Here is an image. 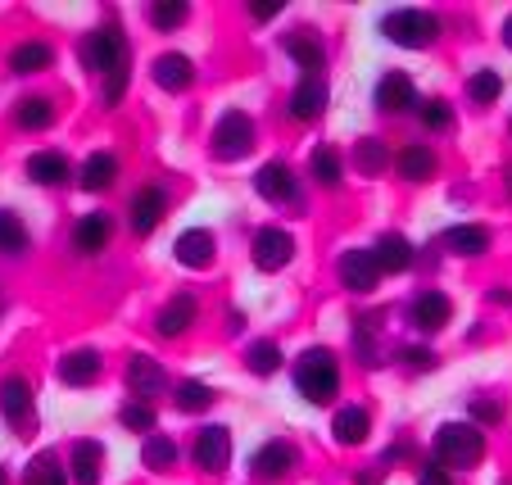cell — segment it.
Returning <instances> with one entry per match:
<instances>
[{
  "label": "cell",
  "instance_id": "obj_1",
  "mask_svg": "<svg viewBox=\"0 0 512 485\" xmlns=\"http://www.w3.org/2000/svg\"><path fill=\"white\" fill-rule=\"evenodd\" d=\"M82 64L100 78V100H105V109L123 105L127 82H132V41L118 28V19H105L100 28L87 32V41H82Z\"/></svg>",
  "mask_w": 512,
  "mask_h": 485
},
{
  "label": "cell",
  "instance_id": "obj_2",
  "mask_svg": "<svg viewBox=\"0 0 512 485\" xmlns=\"http://www.w3.org/2000/svg\"><path fill=\"white\" fill-rule=\"evenodd\" d=\"M290 381L300 390L304 404L313 408H331L345 390V368H340V354L331 345H309L290 359Z\"/></svg>",
  "mask_w": 512,
  "mask_h": 485
},
{
  "label": "cell",
  "instance_id": "obj_3",
  "mask_svg": "<svg viewBox=\"0 0 512 485\" xmlns=\"http://www.w3.org/2000/svg\"><path fill=\"white\" fill-rule=\"evenodd\" d=\"M485 454H490V436L467 418H449L431 431V458L449 472H472L485 463Z\"/></svg>",
  "mask_w": 512,
  "mask_h": 485
},
{
  "label": "cell",
  "instance_id": "obj_4",
  "mask_svg": "<svg viewBox=\"0 0 512 485\" xmlns=\"http://www.w3.org/2000/svg\"><path fill=\"white\" fill-rule=\"evenodd\" d=\"M445 23L440 14L422 10V5H399V10H386L381 14V37L390 46H404V50H431L440 41Z\"/></svg>",
  "mask_w": 512,
  "mask_h": 485
},
{
  "label": "cell",
  "instance_id": "obj_5",
  "mask_svg": "<svg viewBox=\"0 0 512 485\" xmlns=\"http://www.w3.org/2000/svg\"><path fill=\"white\" fill-rule=\"evenodd\" d=\"M259 146V123H254L245 109H223L209 127V155L218 164H241V159L254 155Z\"/></svg>",
  "mask_w": 512,
  "mask_h": 485
},
{
  "label": "cell",
  "instance_id": "obj_6",
  "mask_svg": "<svg viewBox=\"0 0 512 485\" xmlns=\"http://www.w3.org/2000/svg\"><path fill=\"white\" fill-rule=\"evenodd\" d=\"M236 458V436L227 422H204L191 436V467L200 476H227Z\"/></svg>",
  "mask_w": 512,
  "mask_h": 485
},
{
  "label": "cell",
  "instance_id": "obj_7",
  "mask_svg": "<svg viewBox=\"0 0 512 485\" xmlns=\"http://www.w3.org/2000/svg\"><path fill=\"white\" fill-rule=\"evenodd\" d=\"M250 481L254 485H281L295 476V467H300V445L286 436H268L259 449L250 454Z\"/></svg>",
  "mask_w": 512,
  "mask_h": 485
},
{
  "label": "cell",
  "instance_id": "obj_8",
  "mask_svg": "<svg viewBox=\"0 0 512 485\" xmlns=\"http://www.w3.org/2000/svg\"><path fill=\"white\" fill-rule=\"evenodd\" d=\"M254 195L268 200L272 209H304V182L286 159H268V164L254 173Z\"/></svg>",
  "mask_w": 512,
  "mask_h": 485
},
{
  "label": "cell",
  "instance_id": "obj_9",
  "mask_svg": "<svg viewBox=\"0 0 512 485\" xmlns=\"http://www.w3.org/2000/svg\"><path fill=\"white\" fill-rule=\"evenodd\" d=\"M336 277H340V286H345L349 295H363V300H368V295H377L381 282H386V272H381L372 245H349V250H340Z\"/></svg>",
  "mask_w": 512,
  "mask_h": 485
},
{
  "label": "cell",
  "instance_id": "obj_10",
  "mask_svg": "<svg viewBox=\"0 0 512 485\" xmlns=\"http://www.w3.org/2000/svg\"><path fill=\"white\" fill-rule=\"evenodd\" d=\"M64 467H68V485H105L109 472V449L96 436H78L64 445Z\"/></svg>",
  "mask_w": 512,
  "mask_h": 485
},
{
  "label": "cell",
  "instance_id": "obj_11",
  "mask_svg": "<svg viewBox=\"0 0 512 485\" xmlns=\"http://www.w3.org/2000/svg\"><path fill=\"white\" fill-rule=\"evenodd\" d=\"M118 236V223L109 209H87L82 218H73V227H68V250L78 254V259H96V254H105L109 245H114Z\"/></svg>",
  "mask_w": 512,
  "mask_h": 485
},
{
  "label": "cell",
  "instance_id": "obj_12",
  "mask_svg": "<svg viewBox=\"0 0 512 485\" xmlns=\"http://www.w3.org/2000/svg\"><path fill=\"white\" fill-rule=\"evenodd\" d=\"M295 254H300V241H295V232H286V227L268 223V227H254L250 236V263L259 272H281L295 263Z\"/></svg>",
  "mask_w": 512,
  "mask_h": 485
},
{
  "label": "cell",
  "instance_id": "obj_13",
  "mask_svg": "<svg viewBox=\"0 0 512 485\" xmlns=\"http://www.w3.org/2000/svg\"><path fill=\"white\" fill-rule=\"evenodd\" d=\"M37 418V386L23 372H5L0 377V422L14 431H28Z\"/></svg>",
  "mask_w": 512,
  "mask_h": 485
},
{
  "label": "cell",
  "instance_id": "obj_14",
  "mask_svg": "<svg viewBox=\"0 0 512 485\" xmlns=\"http://www.w3.org/2000/svg\"><path fill=\"white\" fill-rule=\"evenodd\" d=\"M449 322H454V300H449L440 286L413 291V300H408V327H413L417 336H440Z\"/></svg>",
  "mask_w": 512,
  "mask_h": 485
},
{
  "label": "cell",
  "instance_id": "obj_15",
  "mask_svg": "<svg viewBox=\"0 0 512 485\" xmlns=\"http://www.w3.org/2000/svg\"><path fill=\"white\" fill-rule=\"evenodd\" d=\"M168 209H173V195H168L164 182H145L141 191L132 195V204H127V227H132V236H150L164 227Z\"/></svg>",
  "mask_w": 512,
  "mask_h": 485
},
{
  "label": "cell",
  "instance_id": "obj_16",
  "mask_svg": "<svg viewBox=\"0 0 512 485\" xmlns=\"http://www.w3.org/2000/svg\"><path fill=\"white\" fill-rule=\"evenodd\" d=\"M281 50H286V59L295 68H300L304 78H322L327 73V37H322L318 28H290L286 37H281Z\"/></svg>",
  "mask_w": 512,
  "mask_h": 485
},
{
  "label": "cell",
  "instance_id": "obj_17",
  "mask_svg": "<svg viewBox=\"0 0 512 485\" xmlns=\"http://www.w3.org/2000/svg\"><path fill=\"white\" fill-rule=\"evenodd\" d=\"M372 105H377V114H386V118L413 114V109L422 105L413 73H404V68H386V73L377 78V91H372Z\"/></svg>",
  "mask_w": 512,
  "mask_h": 485
},
{
  "label": "cell",
  "instance_id": "obj_18",
  "mask_svg": "<svg viewBox=\"0 0 512 485\" xmlns=\"http://www.w3.org/2000/svg\"><path fill=\"white\" fill-rule=\"evenodd\" d=\"M55 377H59V386H68V390H91L100 377H105V354L91 350V345L64 350L55 359Z\"/></svg>",
  "mask_w": 512,
  "mask_h": 485
},
{
  "label": "cell",
  "instance_id": "obj_19",
  "mask_svg": "<svg viewBox=\"0 0 512 485\" xmlns=\"http://www.w3.org/2000/svg\"><path fill=\"white\" fill-rule=\"evenodd\" d=\"M123 381H127V395L132 399H150L155 404L164 390H173V381H168L164 363L155 359V354H127V368H123Z\"/></svg>",
  "mask_w": 512,
  "mask_h": 485
},
{
  "label": "cell",
  "instance_id": "obj_20",
  "mask_svg": "<svg viewBox=\"0 0 512 485\" xmlns=\"http://www.w3.org/2000/svg\"><path fill=\"white\" fill-rule=\"evenodd\" d=\"M390 168H395V177L408 186L435 182V177H440V150L426 146V141H404V146L395 150V159H390Z\"/></svg>",
  "mask_w": 512,
  "mask_h": 485
},
{
  "label": "cell",
  "instance_id": "obj_21",
  "mask_svg": "<svg viewBox=\"0 0 512 485\" xmlns=\"http://www.w3.org/2000/svg\"><path fill=\"white\" fill-rule=\"evenodd\" d=\"M195 322H200V295L177 291L173 300L155 313V336L159 340H182L186 331H195Z\"/></svg>",
  "mask_w": 512,
  "mask_h": 485
},
{
  "label": "cell",
  "instance_id": "obj_22",
  "mask_svg": "<svg viewBox=\"0 0 512 485\" xmlns=\"http://www.w3.org/2000/svg\"><path fill=\"white\" fill-rule=\"evenodd\" d=\"M23 177L37 186H46V191H59V186H73V159L64 155V150L46 146V150H32L28 159H23Z\"/></svg>",
  "mask_w": 512,
  "mask_h": 485
},
{
  "label": "cell",
  "instance_id": "obj_23",
  "mask_svg": "<svg viewBox=\"0 0 512 485\" xmlns=\"http://www.w3.org/2000/svg\"><path fill=\"white\" fill-rule=\"evenodd\" d=\"M150 82H155L164 96H182L195 87V59L182 50H164V55L150 59Z\"/></svg>",
  "mask_w": 512,
  "mask_h": 485
},
{
  "label": "cell",
  "instance_id": "obj_24",
  "mask_svg": "<svg viewBox=\"0 0 512 485\" xmlns=\"http://www.w3.org/2000/svg\"><path fill=\"white\" fill-rule=\"evenodd\" d=\"M327 109H331V87H327V78H300L295 87H290L286 114L295 118V123H318Z\"/></svg>",
  "mask_w": 512,
  "mask_h": 485
},
{
  "label": "cell",
  "instance_id": "obj_25",
  "mask_svg": "<svg viewBox=\"0 0 512 485\" xmlns=\"http://www.w3.org/2000/svg\"><path fill=\"white\" fill-rule=\"evenodd\" d=\"M331 440L340 449H363L372 440V408L368 404H340L331 413Z\"/></svg>",
  "mask_w": 512,
  "mask_h": 485
},
{
  "label": "cell",
  "instance_id": "obj_26",
  "mask_svg": "<svg viewBox=\"0 0 512 485\" xmlns=\"http://www.w3.org/2000/svg\"><path fill=\"white\" fill-rule=\"evenodd\" d=\"M173 259L191 272H209L213 259H218V241H213L209 227H186V232L173 241Z\"/></svg>",
  "mask_w": 512,
  "mask_h": 485
},
{
  "label": "cell",
  "instance_id": "obj_27",
  "mask_svg": "<svg viewBox=\"0 0 512 485\" xmlns=\"http://www.w3.org/2000/svg\"><path fill=\"white\" fill-rule=\"evenodd\" d=\"M440 250L454 259H485L490 254V227L481 223H454L440 232Z\"/></svg>",
  "mask_w": 512,
  "mask_h": 485
},
{
  "label": "cell",
  "instance_id": "obj_28",
  "mask_svg": "<svg viewBox=\"0 0 512 485\" xmlns=\"http://www.w3.org/2000/svg\"><path fill=\"white\" fill-rule=\"evenodd\" d=\"M177 463H182V440L168 436V431H150L141 440V467L150 476H173Z\"/></svg>",
  "mask_w": 512,
  "mask_h": 485
},
{
  "label": "cell",
  "instance_id": "obj_29",
  "mask_svg": "<svg viewBox=\"0 0 512 485\" xmlns=\"http://www.w3.org/2000/svg\"><path fill=\"white\" fill-rule=\"evenodd\" d=\"M372 254H377V263H381V272H386V277L413 272V263H417V245L408 241L404 232H381L377 245H372Z\"/></svg>",
  "mask_w": 512,
  "mask_h": 485
},
{
  "label": "cell",
  "instance_id": "obj_30",
  "mask_svg": "<svg viewBox=\"0 0 512 485\" xmlns=\"http://www.w3.org/2000/svg\"><path fill=\"white\" fill-rule=\"evenodd\" d=\"M10 118H14V127H19V132H46V127L59 118L55 96H46V91L19 96V100H14V109H10Z\"/></svg>",
  "mask_w": 512,
  "mask_h": 485
},
{
  "label": "cell",
  "instance_id": "obj_31",
  "mask_svg": "<svg viewBox=\"0 0 512 485\" xmlns=\"http://www.w3.org/2000/svg\"><path fill=\"white\" fill-rule=\"evenodd\" d=\"M118 173H123V164H118L114 150H91V155L82 159V168H78V186L82 191H91V195H100V191H109V186L118 182Z\"/></svg>",
  "mask_w": 512,
  "mask_h": 485
},
{
  "label": "cell",
  "instance_id": "obj_32",
  "mask_svg": "<svg viewBox=\"0 0 512 485\" xmlns=\"http://www.w3.org/2000/svg\"><path fill=\"white\" fill-rule=\"evenodd\" d=\"M5 64H10L14 78H37V73H46V68L55 64V46L41 41V37H28V41H19V46L10 50Z\"/></svg>",
  "mask_w": 512,
  "mask_h": 485
},
{
  "label": "cell",
  "instance_id": "obj_33",
  "mask_svg": "<svg viewBox=\"0 0 512 485\" xmlns=\"http://www.w3.org/2000/svg\"><path fill=\"white\" fill-rule=\"evenodd\" d=\"M241 359H245V372H250V377H259V381L277 377V372L290 363V359H286V350H281V345H277L272 336H254L250 345H245Z\"/></svg>",
  "mask_w": 512,
  "mask_h": 485
},
{
  "label": "cell",
  "instance_id": "obj_34",
  "mask_svg": "<svg viewBox=\"0 0 512 485\" xmlns=\"http://www.w3.org/2000/svg\"><path fill=\"white\" fill-rule=\"evenodd\" d=\"M213 404H218V390H213L209 381H195V377L173 381V408L182 418H204Z\"/></svg>",
  "mask_w": 512,
  "mask_h": 485
},
{
  "label": "cell",
  "instance_id": "obj_35",
  "mask_svg": "<svg viewBox=\"0 0 512 485\" xmlns=\"http://www.w3.org/2000/svg\"><path fill=\"white\" fill-rule=\"evenodd\" d=\"M309 177L322 186V191H345V159H340L336 146L318 141L309 155Z\"/></svg>",
  "mask_w": 512,
  "mask_h": 485
},
{
  "label": "cell",
  "instance_id": "obj_36",
  "mask_svg": "<svg viewBox=\"0 0 512 485\" xmlns=\"http://www.w3.org/2000/svg\"><path fill=\"white\" fill-rule=\"evenodd\" d=\"M19 485H68V467H64V454L59 449H41L23 463V476Z\"/></svg>",
  "mask_w": 512,
  "mask_h": 485
},
{
  "label": "cell",
  "instance_id": "obj_37",
  "mask_svg": "<svg viewBox=\"0 0 512 485\" xmlns=\"http://www.w3.org/2000/svg\"><path fill=\"white\" fill-rule=\"evenodd\" d=\"M32 232L19 218V209H0V259H28Z\"/></svg>",
  "mask_w": 512,
  "mask_h": 485
},
{
  "label": "cell",
  "instance_id": "obj_38",
  "mask_svg": "<svg viewBox=\"0 0 512 485\" xmlns=\"http://www.w3.org/2000/svg\"><path fill=\"white\" fill-rule=\"evenodd\" d=\"M354 168L363 177H381V173H390V159H395V150L381 141V136H358L354 141Z\"/></svg>",
  "mask_w": 512,
  "mask_h": 485
},
{
  "label": "cell",
  "instance_id": "obj_39",
  "mask_svg": "<svg viewBox=\"0 0 512 485\" xmlns=\"http://www.w3.org/2000/svg\"><path fill=\"white\" fill-rule=\"evenodd\" d=\"M118 427L127 431V436H150V431H159V408L150 404V399H123V408H118Z\"/></svg>",
  "mask_w": 512,
  "mask_h": 485
},
{
  "label": "cell",
  "instance_id": "obj_40",
  "mask_svg": "<svg viewBox=\"0 0 512 485\" xmlns=\"http://www.w3.org/2000/svg\"><path fill=\"white\" fill-rule=\"evenodd\" d=\"M467 100H472V109H494L503 96V73L499 68H476V73H467Z\"/></svg>",
  "mask_w": 512,
  "mask_h": 485
},
{
  "label": "cell",
  "instance_id": "obj_41",
  "mask_svg": "<svg viewBox=\"0 0 512 485\" xmlns=\"http://www.w3.org/2000/svg\"><path fill=\"white\" fill-rule=\"evenodd\" d=\"M349 340H354V359L363 363L368 372L386 368V350H381V336H377V327H372V322L354 318V331H349Z\"/></svg>",
  "mask_w": 512,
  "mask_h": 485
},
{
  "label": "cell",
  "instance_id": "obj_42",
  "mask_svg": "<svg viewBox=\"0 0 512 485\" xmlns=\"http://www.w3.org/2000/svg\"><path fill=\"white\" fill-rule=\"evenodd\" d=\"M145 23L155 32H177L191 23V5L186 0H155V5H145Z\"/></svg>",
  "mask_w": 512,
  "mask_h": 485
},
{
  "label": "cell",
  "instance_id": "obj_43",
  "mask_svg": "<svg viewBox=\"0 0 512 485\" xmlns=\"http://www.w3.org/2000/svg\"><path fill=\"white\" fill-rule=\"evenodd\" d=\"M395 363L408 372V377H426V372L440 368V354L431 345H399L395 350Z\"/></svg>",
  "mask_w": 512,
  "mask_h": 485
},
{
  "label": "cell",
  "instance_id": "obj_44",
  "mask_svg": "<svg viewBox=\"0 0 512 485\" xmlns=\"http://www.w3.org/2000/svg\"><path fill=\"white\" fill-rule=\"evenodd\" d=\"M467 422L472 427H481L485 436H490L494 427H503V404L494 395H476V399H467Z\"/></svg>",
  "mask_w": 512,
  "mask_h": 485
},
{
  "label": "cell",
  "instance_id": "obj_45",
  "mask_svg": "<svg viewBox=\"0 0 512 485\" xmlns=\"http://www.w3.org/2000/svg\"><path fill=\"white\" fill-rule=\"evenodd\" d=\"M417 118H422L426 132H449V127H454V105H449L445 96H426L422 105H417Z\"/></svg>",
  "mask_w": 512,
  "mask_h": 485
},
{
  "label": "cell",
  "instance_id": "obj_46",
  "mask_svg": "<svg viewBox=\"0 0 512 485\" xmlns=\"http://www.w3.org/2000/svg\"><path fill=\"white\" fill-rule=\"evenodd\" d=\"M413 485H458V476L449 472V467H440L435 458H422V463H417Z\"/></svg>",
  "mask_w": 512,
  "mask_h": 485
},
{
  "label": "cell",
  "instance_id": "obj_47",
  "mask_svg": "<svg viewBox=\"0 0 512 485\" xmlns=\"http://www.w3.org/2000/svg\"><path fill=\"white\" fill-rule=\"evenodd\" d=\"M413 454H417V445H413V440H395V445H390L386 454H381V472H390V467H395V463H408V458H413Z\"/></svg>",
  "mask_w": 512,
  "mask_h": 485
},
{
  "label": "cell",
  "instance_id": "obj_48",
  "mask_svg": "<svg viewBox=\"0 0 512 485\" xmlns=\"http://www.w3.org/2000/svg\"><path fill=\"white\" fill-rule=\"evenodd\" d=\"M286 14V5H245V19L250 23H272Z\"/></svg>",
  "mask_w": 512,
  "mask_h": 485
},
{
  "label": "cell",
  "instance_id": "obj_49",
  "mask_svg": "<svg viewBox=\"0 0 512 485\" xmlns=\"http://www.w3.org/2000/svg\"><path fill=\"white\" fill-rule=\"evenodd\" d=\"M354 485H381V467H358Z\"/></svg>",
  "mask_w": 512,
  "mask_h": 485
},
{
  "label": "cell",
  "instance_id": "obj_50",
  "mask_svg": "<svg viewBox=\"0 0 512 485\" xmlns=\"http://www.w3.org/2000/svg\"><path fill=\"white\" fill-rule=\"evenodd\" d=\"M490 304H512V286L494 282V286H490Z\"/></svg>",
  "mask_w": 512,
  "mask_h": 485
},
{
  "label": "cell",
  "instance_id": "obj_51",
  "mask_svg": "<svg viewBox=\"0 0 512 485\" xmlns=\"http://www.w3.org/2000/svg\"><path fill=\"white\" fill-rule=\"evenodd\" d=\"M499 41H503V50H512V14H503V23H499Z\"/></svg>",
  "mask_w": 512,
  "mask_h": 485
},
{
  "label": "cell",
  "instance_id": "obj_52",
  "mask_svg": "<svg viewBox=\"0 0 512 485\" xmlns=\"http://www.w3.org/2000/svg\"><path fill=\"white\" fill-rule=\"evenodd\" d=\"M227 322H232V327H227V331H232V336H241V331H245V313H241V309H236Z\"/></svg>",
  "mask_w": 512,
  "mask_h": 485
},
{
  "label": "cell",
  "instance_id": "obj_53",
  "mask_svg": "<svg viewBox=\"0 0 512 485\" xmlns=\"http://www.w3.org/2000/svg\"><path fill=\"white\" fill-rule=\"evenodd\" d=\"M503 195H508V204H512V164L503 168Z\"/></svg>",
  "mask_w": 512,
  "mask_h": 485
},
{
  "label": "cell",
  "instance_id": "obj_54",
  "mask_svg": "<svg viewBox=\"0 0 512 485\" xmlns=\"http://www.w3.org/2000/svg\"><path fill=\"white\" fill-rule=\"evenodd\" d=\"M0 485H10V467L0 463Z\"/></svg>",
  "mask_w": 512,
  "mask_h": 485
},
{
  "label": "cell",
  "instance_id": "obj_55",
  "mask_svg": "<svg viewBox=\"0 0 512 485\" xmlns=\"http://www.w3.org/2000/svg\"><path fill=\"white\" fill-rule=\"evenodd\" d=\"M0 313H5V295H0Z\"/></svg>",
  "mask_w": 512,
  "mask_h": 485
},
{
  "label": "cell",
  "instance_id": "obj_56",
  "mask_svg": "<svg viewBox=\"0 0 512 485\" xmlns=\"http://www.w3.org/2000/svg\"><path fill=\"white\" fill-rule=\"evenodd\" d=\"M508 136H512V118H508Z\"/></svg>",
  "mask_w": 512,
  "mask_h": 485
},
{
  "label": "cell",
  "instance_id": "obj_57",
  "mask_svg": "<svg viewBox=\"0 0 512 485\" xmlns=\"http://www.w3.org/2000/svg\"><path fill=\"white\" fill-rule=\"evenodd\" d=\"M499 485H512V481H499Z\"/></svg>",
  "mask_w": 512,
  "mask_h": 485
}]
</instances>
